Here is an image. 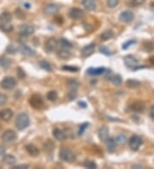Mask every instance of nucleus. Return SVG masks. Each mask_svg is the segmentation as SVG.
Masks as SVG:
<instances>
[{"label":"nucleus","mask_w":154,"mask_h":169,"mask_svg":"<svg viewBox=\"0 0 154 169\" xmlns=\"http://www.w3.org/2000/svg\"><path fill=\"white\" fill-rule=\"evenodd\" d=\"M30 125V118L26 113H21L16 117V127L19 131H23Z\"/></svg>","instance_id":"f257e3e1"},{"label":"nucleus","mask_w":154,"mask_h":169,"mask_svg":"<svg viewBox=\"0 0 154 169\" xmlns=\"http://www.w3.org/2000/svg\"><path fill=\"white\" fill-rule=\"evenodd\" d=\"M59 158L66 162H71L75 160L74 153L68 148H63L59 151Z\"/></svg>","instance_id":"f03ea898"},{"label":"nucleus","mask_w":154,"mask_h":169,"mask_svg":"<svg viewBox=\"0 0 154 169\" xmlns=\"http://www.w3.org/2000/svg\"><path fill=\"white\" fill-rule=\"evenodd\" d=\"M29 104L35 109H41L44 107V101L42 97L38 94H34L29 98Z\"/></svg>","instance_id":"7ed1b4c3"},{"label":"nucleus","mask_w":154,"mask_h":169,"mask_svg":"<svg viewBox=\"0 0 154 169\" xmlns=\"http://www.w3.org/2000/svg\"><path fill=\"white\" fill-rule=\"evenodd\" d=\"M16 79L13 77L8 76V77L3 78L2 82H1V87L4 90H11L16 87Z\"/></svg>","instance_id":"20e7f679"},{"label":"nucleus","mask_w":154,"mask_h":169,"mask_svg":"<svg viewBox=\"0 0 154 169\" xmlns=\"http://www.w3.org/2000/svg\"><path fill=\"white\" fill-rule=\"evenodd\" d=\"M142 145V139L140 137L137 136V135H133L128 140V145H129L130 149L132 150H138L140 145Z\"/></svg>","instance_id":"39448f33"},{"label":"nucleus","mask_w":154,"mask_h":169,"mask_svg":"<svg viewBox=\"0 0 154 169\" xmlns=\"http://www.w3.org/2000/svg\"><path fill=\"white\" fill-rule=\"evenodd\" d=\"M58 46V40L54 38H48L47 40L44 43V50L49 53L55 51Z\"/></svg>","instance_id":"423d86ee"},{"label":"nucleus","mask_w":154,"mask_h":169,"mask_svg":"<svg viewBox=\"0 0 154 169\" xmlns=\"http://www.w3.org/2000/svg\"><path fill=\"white\" fill-rule=\"evenodd\" d=\"M68 16L71 19L77 21V20H81V19L84 17L85 13H84V11L81 10V9H79V8H72L71 10L69 11Z\"/></svg>","instance_id":"0eeeda50"},{"label":"nucleus","mask_w":154,"mask_h":169,"mask_svg":"<svg viewBox=\"0 0 154 169\" xmlns=\"http://www.w3.org/2000/svg\"><path fill=\"white\" fill-rule=\"evenodd\" d=\"M134 18V14L131 11H123L119 16V20L125 23H129L133 21Z\"/></svg>","instance_id":"6e6552de"},{"label":"nucleus","mask_w":154,"mask_h":169,"mask_svg":"<svg viewBox=\"0 0 154 169\" xmlns=\"http://www.w3.org/2000/svg\"><path fill=\"white\" fill-rule=\"evenodd\" d=\"M2 139L5 143H11L16 139V133L13 130H7L2 135Z\"/></svg>","instance_id":"1a4fd4ad"},{"label":"nucleus","mask_w":154,"mask_h":169,"mask_svg":"<svg viewBox=\"0 0 154 169\" xmlns=\"http://www.w3.org/2000/svg\"><path fill=\"white\" fill-rule=\"evenodd\" d=\"M138 59H136L133 56H127L124 57V63H125V65L128 67V68H129V69H133V68H136L137 64H138Z\"/></svg>","instance_id":"9d476101"},{"label":"nucleus","mask_w":154,"mask_h":169,"mask_svg":"<svg viewBox=\"0 0 154 169\" xmlns=\"http://www.w3.org/2000/svg\"><path fill=\"white\" fill-rule=\"evenodd\" d=\"M35 28L31 25L24 24L20 27V33L23 36H30L34 33Z\"/></svg>","instance_id":"9b49d317"},{"label":"nucleus","mask_w":154,"mask_h":169,"mask_svg":"<svg viewBox=\"0 0 154 169\" xmlns=\"http://www.w3.org/2000/svg\"><path fill=\"white\" fill-rule=\"evenodd\" d=\"M94 51H95V45L90 44V45H86L85 47H83L81 53H82V56L83 57H88L93 54Z\"/></svg>","instance_id":"f8f14e48"},{"label":"nucleus","mask_w":154,"mask_h":169,"mask_svg":"<svg viewBox=\"0 0 154 169\" xmlns=\"http://www.w3.org/2000/svg\"><path fill=\"white\" fill-rule=\"evenodd\" d=\"M13 117V111L10 109H3L0 110V120L3 121H9Z\"/></svg>","instance_id":"ddd939ff"},{"label":"nucleus","mask_w":154,"mask_h":169,"mask_svg":"<svg viewBox=\"0 0 154 169\" xmlns=\"http://www.w3.org/2000/svg\"><path fill=\"white\" fill-rule=\"evenodd\" d=\"M59 9H60V7L58 4H49L44 7V11L46 15H55L58 13Z\"/></svg>","instance_id":"4468645a"},{"label":"nucleus","mask_w":154,"mask_h":169,"mask_svg":"<svg viewBox=\"0 0 154 169\" xmlns=\"http://www.w3.org/2000/svg\"><path fill=\"white\" fill-rule=\"evenodd\" d=\"M2 162L3 164L7 166H14L16 163V158L12 155H3V158H2Z\"/></svg>","instance_id":"2eb2a0df"},{"label":"nucleus","mask_w":154,"mask_h":169,"mask_svg":"<svg viewBox=\"0 0 154 169\" xmlns=\"http://www.w3.org/2000/svg\"><path fill=\"white\" fill-rule=\"evenodd\" d=\"M82 5L84 6L86 11H92L96 10L97 4H96L95 0H83L82 1Z\"/></svg>","instance_id":"dca6fc26"},{"label":"nucleus","mask_w":154,"mask_h":169,"mask_svg":"<svg viewBox=\"0 0 154 169\" xmlns=\"http://www.w3.org/2000/svg\"><path fill=\"white\" fill-rule=\"evenodd\" d=\"M109 128L107 127H103L99 129V138L101 141L105 142L109 138Z\"/></svg>","instance_id":"f3484780"},{"label":"nucleus","mask_w":154,"mask_h":169,"mask_svg":"<svg viewBox=\"0 0 154 169\" xmlns=\"http://www.w3.org/2000/svg\"><path fill=\"white\" fill-rule=\"evenodd\" d=\"M53 136L58 141H63V140H65L66 138H68L67 134L65 133L64 131H63V130L58 129V128H56V129L53 130Z\"/></svg>","instance_id":"a211bd4d"},{"label":"nucleus","mask_w":154,"mask_h":169,"mask_svg":"<svg viewBox=\"0 0 154 169\" xmlns=\"http://www.w3.org/2000/svg\"><path fill=\"white\" fill-rule=\"evenodd\" d=\"M131 109L135 112V113H141L143 112L145 109V104L140 101H137L134 102L132 105H131Z\"/></svg>","instance_id":"6ab92c4d"},{"label":"nucleus","mask_w":154,"mask_h":169,"mask_svg":"<svg viewBox=\"0 0 154 169\" xmlns=\"http://www.w3.org/2000/svg\"><path fill=\"white\" fill-rule=\"evenodd\" d=\"M25 148H26V150L29 154V155L33 156V157H36V156L40 155V150L35 145H27Z\"/></svg>","instance_id":"aec40b11"},{"label":"nucleus","mask_w":154,"mask_h":169,"mask_svg":"<svg viewBox=\"0 0 154 169\" xmlns=\"http://www.w3.org/2000/svg\"><path fill=\"white\" fill-rule=\"evenodd\" d=\"M58 56L62 59H68L70 57L71 52L69 51V49L61 47V49L58 51Z\"/></svg>","instance_id":"412c9836"},{"label":"nucleus","mask_w":154,"mask_h":169,"mask_svg":"<svg viewBox=\"0 0 154 169\" xmlns=\"http://www.w3.org/2000/svg\"><path fill=\"white\" fill-rule=\"evenodd\" d=\"M106 147H107V150L110 153L115 151L116 147V141L114 138H108L106 140Z\"/></svg>","instance_id":"4be33fe9"},{"label":"nucleus","mask_w":154,"mask_h":169,"mask_svg":"<svg viewBox=\"0 0 154 169\" xmlns=\"http://www.w3.org/2000/svg\"><path fill=\"white\" fill-rule=\"evenodd\" d=\"M19 51L21 54L25 56H33L34 55V51L31 48H29L27 45H21L19 46Z\"/></svg>","instance_id":"5701e85b"},{"label":"nucleus","mask_w":154,"mask_h":169,"mask_svg":"<svg viewBox=\"0 0 154 169\" xmlns=\"http://www.w3.org/2000/svg\"><path fill=\"white\" fill-rule=\"evenodd\" d=\"M44 150L45 152H48V153H51L55 149V144L54 142L51 140V139H48L47 141H45V143L44 144Z\"/></svg>","instance_id":"b1692460"},{"label":"nucleus","mask_w":154,"mask_h":169,"mask_svg":"<svg viewBox=\"0 0 154 169\" xmlns=\"http://www.w3.org/2000/svg\"><path fill=\"white\" fill-rule=\"evenodd\" d=\"M105 71V68H98V69H92V68H91L86 72L90 75H100V74L104 73Z\"/></svg>","instance_id":"393cba45"},{"label":"nucleus","mask_w":154,"mask_h":169,"mask_svg":"<svg viewBox=\"0 0 154 169\" xmlns=\"http://www.w3.org/2000/svg\"><path fill=\"white\" fill-rule=\"evenodd\" d=\"M140 85H141V83L139 81V80H137V79H128L126 81V86L128 88H137V87H140Z\"/></svg>","instance_id":"a878e982"},{"label":"nucleus","mask_w":154,"mask_h":169,"mask_svg":"<svg viewBox=\"0 0 154 169\" xmlns=\"http://www.w3.org/2000/svg\"><path fill=\"white\" fill-rule=\"evenodd\" d=\"M10 64H11V61L10 59L4 57V56H1L0 57V67L3 68V69H9L10 68Z\"/></svg>","instance_id":"bb28decb"},{"label":"nucleus","mask_w":154,"mask_h":169,"mask_svg":"<svg viewBox=\"0 0 154 169\" xmlns=\"http://www.w3.org/2000/svg\"><path fill=\"white\" fill-rule=\"evenodd\" d=\"M14 29L13 25H11L10 22H2L0 23V30H2L3 32H11Z\"/></svg>","instance_id":"cd10ccee"},{"label":"nucleus","mask_w":154,"mask_h":169,"mask_svg":"<svg viewBox=\"0 0 154 169\" xmlns=\"http://www.w3.org/2000/svg\"><path fill=\"white\" fill-rule=\"evenodd\" d=\"M113 37V32L111 30H106V31L103 32L102 34L100 35V39L102 41H107L110 38Z\"/></svg>","instance_id":"c85d7f7f"},{"label":"nucleus","mask_w":154,"mask_h":169,"mask_svg":"<svg viewBox=\"0 0 154 169\" xmlns=\"http://www.w3.org/2000/svg\"><path fill=\"white\" fill-rule=\"evenodd\" d=\"M58 95L57 93V91H49L46 95V98H47L48 100L51 101V102H54L58 99Z\"/></svg>","instance_id":"c756f323"},{"label":"nucleus","mask_w":154,"mask_h":169,"mask_svg":"<svg viewBox=\"0 0 154 169\" xmlns=\"http://www.w3.org/2000/svg\"><path fill=\"white\" fill-rule=\"evenodd\" d=\"M0 20L2 22H10L11 20V15L9 12H3V14L0 16Z\"/></svg>","instance_id":"7c9ffc66"},{"label":"nucleus","mask_w":154,"mask_h":169,"mask_svg":"<svg viewBox=\"0 0 154 169\" xmlns=\"http://www.w3.org/2000/svg\"><path fill=\"white\" fill-rule=\"evenodd\" d=\"M68 87H69V89L70 90H74V91H77V88L79 87V83L75 80V79H71V80H69L68 82Z\"/></svg>","instance_id":"2f4dec72"},{"label":"nucleus","mask_w":154,"mask_h":169,"mask_svg":"<svg viewBox=\"0 0 154 169\" xmlns=\"http://www.w3.org/2000/svg\"><path fill=\"white\" fill-rule=\"evenodd\" d=\"M40 68H42L44 70H46V71H49V72L51 71V64L48 62H46V61H40Z\"/></svg>","instance_id":"473e14b6"},{"label":"nucleus","mask_w":154,"mask_h":169,"mask_svg":"<svg viewBox=\"0 0 154 169\" xmlns=\"http://www.w3.org/2000/svg\"><path fill=\"white\" fill-rule=\"evenodd\" d=\"M60 45H61V47H63V48L70 49L72 47L71 43L68 41L67 39H65V38H61L60 39Z\"/></svg>","instance_id":"72a5a7b5"},{"label":"nucleus","mask_w":154,"mask_h":169,"mask_svg":"<svg viewBox=\"0 0 154 169\" xmlns=\"http://www.w3.org/2000/svg\"><path fill=\"white\" fill-rule=\"evenodd\" d=\"M84 167H85L86 168L94 169L97 167V164L94 162H92V161H86L84 162Z\"/></svg>","instance_id":"f704fd0d"},{"label":"nucleus","mask_w":154,"mask_h":169,"mask_svg":"<svg viewBox=\"0 0 154 169\" xmlns=\"http://www.w3.org/2000/svg\"><path fill=\"white\" fill-rule=\"evenodd\" d=\"M122 81H123V79L120 75H116L112 78V82L115 86H120L122 84Z\"/></svg>","instance_id":"c9c22d12"},{"label":"nucleus","mask_w":154,"mask_h":169,"mask_svg":"<svg viewBox=\"0 0 154 169\" xmlns=\"http://www.w3.org/2000/svg\"><path fill=\"white\" fill-rule=\"evenodd\" d=\"M116 144L123 145V144H125V142H126V137L123 134L118 135V136H117V138H116Z\"/></svg>","instance_id":"e433bc0d"},{"label":"nucleus","mask_w":154,"mask_h":169,"mask_svg":"<svg viewBox=\"0 0 154 169\" xmlns=\"http://www.w3.org/2000/svg\"><path fill=\"white\" fill-rule=\"evenodd\" d=\"M119 4V0H107V5L110 8L116 7Z\"/></svg>","instance_id":"4c0bfd02"},{"label":"nucleus","mask_w":154,"mask_h":169,"mask_svg":"<svg viewBox=\"0 0 154 169\" xmlns=\"http://www.w3.org/2000/svg\"><path fill=\"white\" fill-rule=\"evenodd\" d=\"M144 49H145L147 51H151L154 50V44L153 43H152V42H147V43H145V45H144Z\"/></svg>","instance_id":"58836bf2"},{"label":"nucleus","mask_w":154,"mask_h":169,"mask_svg":"<svg viewBox=\"0 0 154 169\" xmlns=\"http://www.w3.org/2000/svg\"><path fill=\"white\" fill-rule=\"evenodd\" d=\"M136 43V40L135 39H130L128 41H127L126 43H124L123 45V50H127L128 48H129L130 46L133 44H135Z\"/></svg>","instance_id":"ea45409f"},{"label":"nucleus","mask_w":154,"mask_h":169,"mask_svg":"<svg viewBox=\"0 0 154 169\" xmlns=\"http://www.w3.org/2000/svg\"><path fill=\"white\" fill-rule=\"evenodd\" d=\"M17 76L21 79H23L26 77V73L21 68H17Z\"/></svg>","instance_id":"a19ab883"},{"label":"nucleus","mask_w":154,"mask_h":169,"mask_svg":"<svg viewBox=\"0 0 154 169\" xmlns=\"http://www.w3.org/2000/svg\"><path fill=\"white\" fill-rule=\"evenodd\" d=\"M63 70H67V71H70V72H77L79 70L78 68L74 67V66H63Z\"/></svg>","instance_id":"79ce46f5"},{"label":"nucleus","mask_w":154,"mask_h":169,"mask_svg":"<svg viewBox=\"0 0 154 169\" xmlns=\"http://www.w3.org/2000/svg\"><path fill=\"white\" fill-rule=\"evenodd\" d=\"M99 51L101 52V53H103V54H105V55L107 56L111 55V51H110L107 47H105V46H101V47L99 48Z\"/></svg>","instance_id":"37998d69"},{"label":"nucleus","mask_w":154,"mask_h":169,"mask_svg":"<svg viewBox=\"0 0 154 169\" xmlns=\"http://www.w3.org/2000/svg\"><path fill=\"white\" fill-rule=\"evenodd\" d=\"M77 97V93H76V91L70 90L69 92L68 93V97L69 100H74L75 98H76Z\"/></svg>","instance_id":"c03bdc74"},{"label":"nucleus","mask_w":154,"mask_h":169,"mask_svg":"<svg viewBox=\"0 0 154 169\" xmlns=\"http://www.w3.org/2000/svg\"><path fill=\"white\" fill-rule=\"evenodd\" d=\"M88 123H83V124L80 127V130H79L78 131V134L79 136H82V134H83V132H84V131H85L86 129L87 128V127H88Z\"/></svg>","instance_id":"a18cd8bd"},{"label":"nucleus","mask_w":154,"mask_h":169,"mask_svg":"<svg viewBox=\"0 0 154 169\" xmlns=\"http://www.w3.org/2000/svg\"><path fill=\"white\" fill-rule=\"evenodd\" d=\"M7 99H8V97H7L6 95H4L3 93H0V105H3V104H5Z\"/></svg>","instance_id":"49530a36"},{"label":"nucleus","mask_w":154,"mask_h":169,"mask_svg":"<svg viewBox=\"0 0 154 169\" xmlns=\"http://www.w3.org/2000/svg\"><path fill=\"white\" fill-rule=\"evenodd\" d=\"M131 2L134 5H141V4H145L146 0H131Z\"/></svg>","instance_id":"de8ad7c7"},{"label":"nucleus","mask_w":154,"mask_h":169,"mask_svg":"<svg viewBox=\"0 0 154 169\" xmlns=\"http://www.w3.org/2000/svg\"><path fill=\"white\" fill-rule=\"evenodd\" d=\"M16 49H15V47H14V46H12V45H10V46L7 48V52H8V53H10V54H12V53H13V54H15V53H16Z\"/></svg>","instance_id":"09e8293b"},{"label":"nucleus","mask_w":154,"mask_h":169,"mask_svg":"<svg viewBox=\"0 0 154 169\" xmlns=\"http://www.w3.org/2000/svg\"><path fill=\"white\" fill-rule=\"evenodd\" d=\"M149 116H150L152 120H154V105H152L150 108V110H149Z\"/></svg>","instance_id":"8fccbe9b"},{"label":"nucleus","mask_w":154,"mask_h":169,"mask_svg":"<svg viewBox=\"0 0 154 169\" xmlns=\"http://www.w3.org/2000/svg\"><path fill=\"white\" fill-rule=\"evenodd\" d=\"M28 167H29V166L23 164V165L16 166V167H14L13 169H23V168H28Z\"/></svg>","instance_id":"3c124183"},{"label":"nucleus","mask_w":154,"mask_h":169,"mask_svg":"<svg viewBox=\"0 0 154 169\" xmlns=\"http://www.w3.org/2000/svg\"><path fill=\"white\" fill-rule=\"evenodd\" d=\"M5 154V148L3 145H0V155H3Z\"/></svg>","instance_id":"603ef678"},{"label":"nucleus","mask_w":154,"mask_h":169,"mask_svg":"<svg viewBox=\"0 0 154 169\" xmlns=\"http://www.w3.org/2000/svg\"><path fill=\"white\" fill-rule=\"evenodd\" d=\"M78 104H79V105H82V108H86V104H84L83 102H79Z\"/></svg>","instance_id":"864d4df0"},{"label":"nucleus","mask_w":154,"mask_h":169,"mask_svg":"<svg viewBox=\"0 0 154 169\" xmlns=\"http://www.w3.org/2000/svg\"><path fill=\"white\" fill-rule=\"evenodd\" d=\"M150 62L152 64V65H154V56H152L150 58Z\"/></svg>","instance_id":"5fc2aeb1"}]
</instances>
